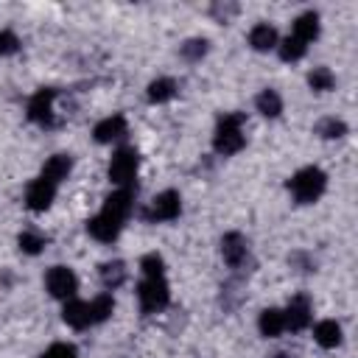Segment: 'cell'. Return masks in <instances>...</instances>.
<instances>
[{"mask_svg": "<svg viewBox=\"0 0 358 358\" xmlns=\"http://www.w3.org/2000/svg\"><path fill=\"white\" fill-rule=\"evenodd\" d=\"M324 185H327L324 171H319V168H313V165L296 171V173L291 176V182H288V187H291V193H294V199H296L299 204L316 201V199L324 193Z\"/></svg>", "mask_w": 358, "mask_h": 358, "instance_id": "6da1fadb", "label": "cell"}, {"mask_svg": "<svg viewBox=\"0 0 358 358\" xmlns=\"http://www.w3.org/2000/svg\"><path fill=\"white\" fill-rule=\"evenodd\" d=\"M243 115L241 112H232V115H224L218 129H215V137H213V145L218 154H235L243 148Z\"/></svg>", "mask_w": 358, "mask_h": 358, "instance_id": "7a4b0ae2", "label": "cell"}, {"mask_svg": "<svg viewBox=\"0 0 358 358\" xmlns=\"http://www.w3.org/2000/svg\"><path fill=\"white\" fill-rule=\"evenodd\" d=\"M137 299H140V308L143 313H157L168 305L171 299V291H168V282L162 277H145L137 288Z\"/></svg>", "mask_w": 358, "mask_h": 358, "instance_id": "3957f363", "label": "cell"}, {"mask_svg": "<svg viewBox=\"0 0 358 358\" xmlns=\"http://www.w3.org/2000/svg\"><path fill=\"white\" fill-rule=\"evenodd\" d=\"M134 173H137V151L134 148H117L112 154V162H109V182L129 187L134 182Z\"/></svg>", "mask_w": 358, "mask_h": 358, "instance_id": "277c9868", "label": "cell"}, {"mask_svg": "<svg viewBox=\"0 0 358 358\" xmlns=\"http://www.w3.org/2000/svg\"><path fill=\"white\" fill-rule=\"evenodd\" d=\"M182 213V199L176 190H162L159 196H154L151 207L145 210L148 221H173Z\"/></svg>", "mask_w": 358, "mask_h": 358, "instance_id": "5b68a950", "label": "cell"}, {"mask_svg": "<svg viewBox=\"0 0 358 358\" xmlns=\"http://www.w3.org/2000/svg\"><path fill=\"white\" fill-rule=\"evenodd\" d=\"M45 285H48L50 296H56V299H73V294L78 288V280H76V274L67 266H53L48 271V277H45Z\"/></svg>", "mask_w": 358, "mask_h": 358, "instance_id": "8992f818", "label": "cell"}, {"mask_svg": "<svg viewBox=\"0 0 358 358\" xmlns=\"http://www.w3.org/2000/svg\"><path fill=\"white\" fill-rule=\"evenodd\" d=\"M53 98H56V90H50V87L36 90L34 98L28 101V117L39 126H50L53 123Z\"/></svg>", "mask_w": 358, "mask_h": 358, "instance_id": "52a82bcc", "label": "cell"}, {"mask_svg": "<svg viewBox=\"0 0 358 358\" xmlns=\"http://www.w3.org/2000/svg\"><path fill=\"white\" fill-rule=\"evenodd\" d=\"M120 229H123V221H117V218H112V215H106V213H98L95 218L87 221V232H90L95 241H101V243H112V241L120 235Z\"/></svg>", "mask_w": 358, "mask_h": 358, "instance_id": "ba28073f", "label": "cell"}, {"mask_svg": "<svg viewBox=\"0 0 358 358\" xmlns=\"http://www.w3.org/2000/svg\"><path fill=\"white\" fill-rule=\"evenodd\" d=\"M53 196H56V185L39 176V179H34V182L28 185V190H25V204L39 213V210H48V207H50Z\"/></svg>", "mask_w": 358, "mask_h": 358, "instance_id": "9c48e42d", "label": "cell"}, {"mask_svg": "<svg viewBox=\"0 0 358 358\" xmlns=\"http://www.w3.org/2000/svg\"><path fill=\"white\" fill-rule=\"evenodd\" d=\"M282 316H285V330H305L310 324V299L302 294L294 296L282 310Z\"/></svg>", "mask_w": 358, "mask_h": 358, "instance_id": "30bf717a", "label": "cell"}, {"mask_svg": "<svg viewBox=\"0 0 358 358\" xmlns=\"http://www.w3.org/2000/svg\"><path fill=\"white\" fill-rule=\"evenodd\" d=\"M221 255H224V260H227L232 268H238V266L246 260V255H249V246H246L243 235H241V232H227V235L221 238Z\"/></svg>", "mask_w": 358, "mask_h": 358, "instance_id": "8fae6325", "label": "cell"}, {"mask_svg": "<svg viewBox=\"0 0 358 358\" xmlns=\"http://www.w3.org/2000/svg\"><path fill=\"white\" fill-rule=\"evenodd\" d=\"M131 201H134L131 187H120V190H115V193L103 201V210H101V213H106V215H112V218H117V221H126L129 213H131Z\"/></svg>", "mask_w": 358, "mask_h": 358, "instance_id": "7c38bea8", "label": "cell"}, {"mask_svg": "<svg viewBox=\"0 0 358 358\" xmlns=\"http://www.w3.org/2000/svg\"><path fill=\"white\" fill-rule=\"evenodd\" d=\"M62 319H64L70 327L84 330L87 324H92L90 302H81V299H67V302H64V310H62Z\"/></svg>", "mask_w": 358, "mask_h": 358, "instance_id": "4fadbf2b", "label": "cell"}, {"mask_svg": "<svg viewBox=\"0 0 358 358\" xmlns=\"http://www.w3.org/2000/svg\"><path fill=\"white\" fill-rule=\"evenodd\" d=\"M92 134H95L98 143H112V140H117V137L126 134V117L123 115H109V117H103L92 129Z\"/></svg>", "mask_w": 358, "mask_h": 358, "instance_id": "5bb4252c", "label": "cell"}, {"mask_svg": "<svg viewBox=\"0 0 358 358\" xmlns=\"http://www.w3.org/2000/svg\"><path fill=\"white\" fill-rule=\"evenodd\" d=\"M291 36H296L299 42H313L316 36H319V14H313V11H308V14H299L296 20H294V34Z\"/></svg>", "mask_w": 358, "mask_h": 358, "instance_id": "9a60e30c", "label": "cell"}, {"mask_svg": "<svg viewBox=\"0 0 358 358\" xmlns=\"http://www.w3.org/2000/svg\"><path fill=\"white\" fill-rule=\"evenodd\" d=\"M70 168H73V159H70L67 154H56V157H50V159L45 162V168H42V179L59 185L62 179H67Z\"/></svg>", "mask_w": 358, "mask_h": 358, "instance_id": "2e32d148", "label": "cell"}, {"mask_svg": "<svg viewBox=\"0 0 358 358\" xmlns=\"http://www.w3.org/2000/svg\"><path fill=\"white\" fill-rule=\"evenodd\" d=\"M257 327H260V333H263L266 338H277V336L285 330V316H282V310H277V308H266V310L260 313Z\"/></svg>", "mask_w": 358, "mask_h": 358, "instance_id": "e0dca14e", "label": "cell"}, {"mask_svg": "<svg viewBox=\"0 0 358 358\" xmlns=\"http://www.w3.org/2000/svg\"><path fill=\"white\" fill-rule=\"evenodd\" d=\"M249 45H252L255 50H271V48L277 45V31H274L268 22H260V25H255V28L249 31Z\"/></svg>", "mask_w": 358, "mask_h": 358, "instance_id": "ac0fdd59", "label": "cell"}, {"mask_svg": "<svg viewBox=\"0 0 358 358\" xmlns=\"http://www.w3.org/2000/svg\"><path fill=\"white\" fill-rule=\"evenodd\" d=\"M313 338H316L322 347H336V344H341V327H338V322H333V319L319 322V324L313 327Z\"/></svg>", "mask_w": 358, "mask_h": 358, "instance_id": "d6986e66", "label": "cell"}, {"mask_svg": "<svg viewBox=\"0 0 358 358\" xmlns=\"http://www.w3.org/2000/svg\"><path fill=\"white\" fill-rule=\"evenodd\" d=\"M255 106H257L260 115H266V117H277V115L282 112V98H280L274 90H263V92L255 98Z\"/></svg>", "mask_w": 358, "mask_h": 358, "instance_id": "ffe728a7", "label": "cell"}, {"mask_svg": "<svg viewBox=\"0 0 358 358\" xmlns=\"http://www.w3.org/2000/svg\"><path fill=\"white\" fill-rule=\"evenodd\" d=\"M176 95V81L173 78H157L148 84V101L151 103H162V101H171Z\"/></svg>", "mask_w": 358, "mask_h": 358, "instance_id": "44dd1931", "label": "cell"}, {"mask_svg": "<svg viewBox=\"0 0 358 358\" xmlns=\"http://www.w3.org/2000/svg\"><path fill=\"white\" fill-rule=\"evenodd\" d=\"M101 280L106 288H117L123 280H126V266L120 260H112V263H103L101 266Z\"/></svg>", "mask_w": 358, "mask_h": 358, "instance_id": "7402d4cb", "label": "cell"}, {"mask_svg": "<svg viewBox=\"0 0 358 358\" xmlns=\"http://www.w3.org/2000/svg\"><path fill=\"white\" fill-rule=\"evenodd\" d=\"M308 84H310V90H316V92H327V90H333L336 78H333V73H330L327 67H313V70L308 73Z\"/></svg>", "mask_w": 358, "mask_h": 358, "instance_id": "603a6c76", "label": "cell"}, {"mask_svg": "<svg viewBox=\"0 0 358 358\" xmlns=\"http://www.w3.org/2000/svg\"><path fill=\"white\" fill-rule=\"evenodd\" d=\"M112 310H115V299H112L109 294H101V296H95V299L90 302L92 324H95V322H103V319H109V316H112Z\"/></svg>", "mask_w": 358, "mask_h": 358, "instance_id": "cb8c5ba5", "label": "cell"}, {"mask_svg": "<svg viewBox=\"0 0 358 358\" xmlns=\"http://www.w3.org/2000/svg\"><path fill=\"white\" fill-rule=\"evenodd\" d=\"M305 42H299L296 36H288V39H282L280 42V56H282V62H296V59H302L305 56Z\"/></svg>", "mask_w": 358, "mask_h": 358, "instance_id": "d4e9b609", "label": "cell"}, {"mask_svg": "<svg viewBox=\"0 0 358 358\" xmlns=\"http://www.w3.org/2000/svg\"><path fill=\"white\" fill-rule=\"evenodd\" d=\"M316 134H322V137L333 140V137H341V134H347V126H344V120H336V117H324V120H319V123H316Z\"/></svg>", "mask_w": 358, "mask_h": 358, "instance_id": "484cf974", "label": "cell"}, {"mask_svg": "<svg viewBox=\"0 0 358 358\" xmlns=\"http://www.w3.org/2000/svg\"><path fill=\"white\" fill-rule=\"evenodd\" d=\"M17 243H20V249H22L25 255H39L42 246H45V238L36 235V232H22V235L17 238Z\"/></svg>", "mask_w": 358, "mask_h": 358, "instance_id": "4316f807", "label": "cell"}, {"mask_svg": "<svg viewBox=\"0 0 358 358\" xmlns=\"http://www.w3.org/2000/svg\"><path fill=\"white\" fill-rule=\"evenodd\" d=\"M140 268L145 271V277H162L165 263H162V257H159L157 252H151V255H145V257L140 260Z\"/></svg>", "mask_w": 358, "mask_h": 358, "instance_id": "83f0119b", "label": "cell"}, {"mask_svg": "<svg viewBox=\"0 0 358 358\" xmlns=\"http://www.w3.org/2000/svg\"><path fill=\"white\" fill-rule=\"evenodd\" d=\"M204 53H207V42L204 39H190V42L182 45V56L190 59V62H199Z\"/></svg>", "mask_w": 358, "mask_h": 358, "instance_id": "f1b7e54d", "label": "cell"}, {"mask_svg": "<svg viewBox=\"0 0 358 358\" xmlns=\"http://www.w3.org/2000/svg\"><path fill=\"white\" fill-rule=\"evenodd\" d=\"M42 358H78V352H76L73 344L59 341V344H50V347L42 352Z\"/></svg>", "mask_w": 358, "mask_h": 358, "instance_id": "f546056e", "label": "cell"}, {"mask_svg": "<svg viewBox=\"0 0 358 358\" xmlns=\"http://www.w3.org/2000/svg\"><path fill=\"white\" fill-rule=\"evenodd\" d=\"M17 48H20L17 34H11V31H0V53L6 56V53H14Z\"/></svg>", "mask_w": 358, "mask_h": 358, "instance_id": "4dcf8cb0", "label": "cell"}]
</instances>
